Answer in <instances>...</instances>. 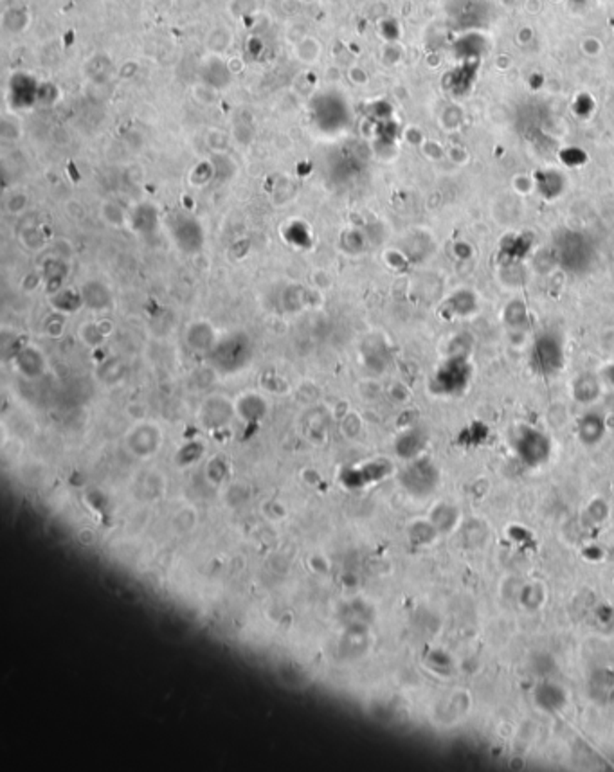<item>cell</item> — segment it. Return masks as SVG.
<instances>
[{"label": "cell", "instance_id": "cell-7", "mask_svg": "<svg viewBox=\"0 0 614 772\" xmlns=\"http://www.w3.org/2000/svg\"><path fill=\"white\" fill-rule=\"evenodd\" d=\"M575 391L576 398L582 400V402H589V400H595V396L598 395V384L591 377H582L576 382Z\"/></svg>", "mask_w": 614, "mask_h": 772}, {"label": "cell", "instance_id": "cell-1", "mask_svg": "<svg viewBox=\"0 0 614 772\" xmlns=\"http://www.w3.org/2000/svg\"><path fill=\"white\" fill-rule=\"evenodd\" d=\"M531 360H534V365L539 373H557L559 369L562 368V360H564L561 338L553 333L539 335L537 341H535L534 351H531Z\"/></svg>", "mask_w": 614, "mask_h": 772}, {"label": "cell", "instance_id": "cell-5", "mask_svg": "<svg viewBox=\"0 0 614 772\" xmlns=\"http://www.w3.org/2000/svg\"><path fill=\"white\" fill-rule=\"evenodd\" d=\"M535 697H537L539 706L548 711L561 709L566 702L564 692H562L559 686H555V684H542V686H539L537 695Z\"/></svg>", "mask_w": 614, "mask_h": 772}, {"label": "cell", "instance_id": "cell-3", "mask_svg": "<svg viewBox=\"0 0 614 772\" xmlns=\"http://www.w3.org/2000/svg\"><path fill=\"white\" fill-rule=\"evenodd\" d=\"M469 378V368L463 362V358L456 357L438 373V380L447 392H454L463 387Z\"/></svg>", "mask_w": 614, "mask_h": 772}, {"label": "cell", "instance_id": "cell-2", "mask_svg": "<svg viewBox=\"0 0 614 772\" xmlns=\"http://www.w3.org/2000/svg\"><path fill=\"white\" fill-rule=\"evenodd\" d=\"M517 450L528 465H539L548 457L549 443L541 432L524 431L519 438Z\"/></svg>", "mask_w": 614, "mask_h": 772}, {"label": "cell", "instance_id": "cell-6", "mask_svg": "<svg viewBox=\"0 0 614 772\" xmlns=\"http://www.w3.org/2000/svg\"><path fill=\"white\" fill-rule=\"evenodd\" d=\"M603 425L600 422V418L596 416H586V418L580 422V438L586 443H595L602 438Z\"/></svg>", "mask_w": 614, "mask_h": 772}, {"label": "cell", "instance_id": "cell-4", "mask_svg": "<svg viewBox=\"0 0 614 772\" xmlns=\"http://www.w3.org/2000/svg\"><path fill=\"white\" fill-rule=\"evenodd\" d=\"M409 486H418L422 492H429L438 481V473L434 470V466H430L429 463H420V465L409 468Z\"/></svg>", "mask_w": 614, "mask_h": 772}]
</instances>
